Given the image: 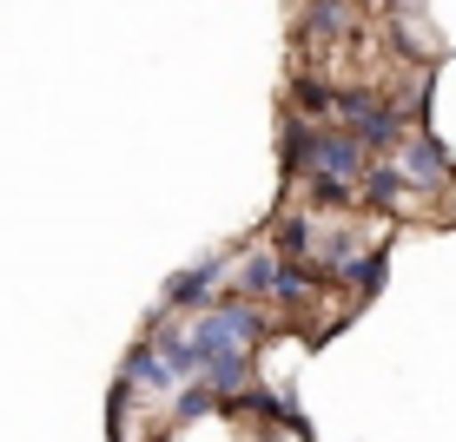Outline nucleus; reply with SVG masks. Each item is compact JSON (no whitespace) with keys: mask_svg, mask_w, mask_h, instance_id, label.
<instances>
[{"mask_svg":"<svg viewBox=\"0 0 456 442\" xmlns=\"http://www.w3.org/2000/svg\"><path fill=\"white\" fill-rule=\"evenodd\" d=\"M119 383H126V390H139V397H166V390H179V383H172V370H166V357L152 350V337L126 350V363H119Z\"/></svg>","mask_w":456,"mask_h":442,"instance_id":"obj_6","label":"nucleus"},{"mask_svg":"<svg viewBox=\"0 0 456 442\" xmlns=\"http://www.w3.org/2000/svg\"><path fill=\"white\" fill-rule=\"evenodd\" d=\"M212 409H225V403H218L206 383H185L179 397H172V422H199V416H212Z\"/></svg>","mask_w":456,"mask_h":442,"instance_id":"obj_9","label":"nucleus"},{"mask_svg":"<svg viewBox=\"0 0 456 442\" xmlns=\"http://www.w3.org/2000/svg\"><path fill=\"white\" fill-rule=\"evenodd\" d=\"M357 205H364V212H411L417 192H411V179L397 172V159H370L364 185H357Z\"/></svg>","mask_w":456,"mask_h":442,"instance_id":"obj_5","label":"nucleus"},{"mask_svg":"<svg viewBox=\"0 0 456 442\" xmlns=\"http://www.w3.org/2000/svg\"><path fill=\"white\" fill-rule=\"evenodd\" d=\"M318 297H324V277H318V271H297V264H285V277H278V297H272V304H278V310H291V317H305Z\"/></svg>","mask_w":456,"mask_h":442,"instance_id":"obj_7","label":"nucleus"},{"mask_svg":"<svg viewBox=\"0 0 456 442\" xmlns=\"http://www.w3.org/2000/svg\"><path fill=\"white\" fill-rule=\"evenodd\" d=\"M265 330L272 324H265L258 304H245L239 291H218V304L206 310V317H192V350L206 357V370L212 363H251Z\"/></svg>","mask_w":456,"mask_h":442,"instance_id":"obj_1","label":"nucleus"},{"mask_svg":"<svg viewBox=\"0 0 456 442\" xmlns=\"http://www.w3.org/2000/svg\"><path fill=\"white\" fill-rule=\"evenodd\" d=\"M232 264H239V251H212V258L185 264V271L166 284V317H172V310H192V317H206V310L218 304V277H225Z\"/></svg>","mask_w":456,"mask_h":442,"instance_id":"obj_2","label":"nucleus"},{"mask_svg":"<svg viewBox=\"0 0 456 442\" xmlns=\"http://www.w3.org/2000/svg\"><path fill=\"white\" fill-rule=\"evenodd\" d=\"M397 172L411 179V192H417V198H436V192H450V172H456V165H450L444 139L417 125V133L403 139V152H397Z\"/></svg>","mask_w":456,"mask_h":442,"instance_id":"obj_3","label":"nucleus"},{"mask_svg":"<svg viewBox=\"0 0 456 442\" xmlns=\"http://www.w3.org/2000/svg\"><path fill=\"white\" fill-rule=\"evenodd\" d=\"M357 20H364V13H357V7H305V13H297V27H305V40H338L344 27H357Z\"/></svg>","mask_w":456,"mask_h":442,"instance_id":"obj_8","label":"nucleus"},{"mask_svg":"<svg viewBox=\"0 0 456 442\" xmlns=\"http://www.w3.org/2000/svg\"><path fill=\"white\" fill-rule=\"evenodd\" d=\"M232 291L245 297V304H272L278 297V277H285V264H278V251L272 245H251V251H239V264H232Z\"/></svg>","mask_w":456,"mask_h":442,"instance_id":"obj_4","label":"nucleus"},{"mask_svg":"<svg viewBox=\"0 0 456 442\" xmlns=\"http://www.w3.org/2000/svg\"><path fill=\"white\" fill-rule=\"evenodd\" d=\"M450 225H456V198H450Z\"/></svg>","mask_w":456,"mask_h":442,"instance_id":"obj_10","label":"nucleus"}]
</instances>
